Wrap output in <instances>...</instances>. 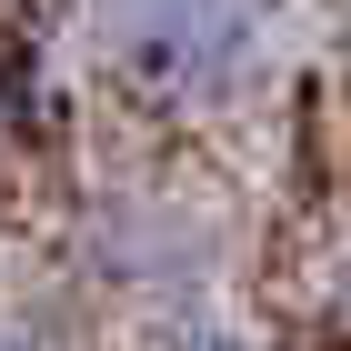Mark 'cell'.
Returning <instances> with one entry per match:
<instances>
[{
    "label": "cell",
    "mask_w": 351,
    "mask_h": 351,
    "mask_svg": "<svg viewBox=\"0 0 351 351\" xmlns=\"http://www.w3.org/2000/svg\"><path fill=\"white\" fill-rule=\"evenodd\" d=\"M110 40L151 90H221L251 51V0H110Z\"/></svg>",
    "instance_id": "cell-1"
}]
</instances>
